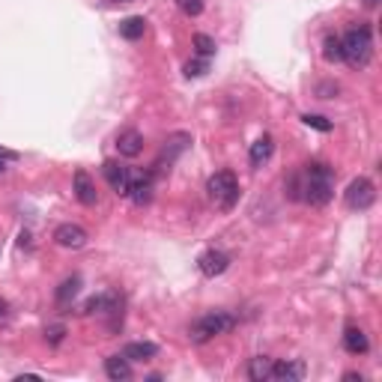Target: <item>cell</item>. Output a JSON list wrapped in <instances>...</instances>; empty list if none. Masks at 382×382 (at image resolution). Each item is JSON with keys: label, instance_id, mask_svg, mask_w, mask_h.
<instances>
[{"label": "cell", "instance_id": "27", "mask_svg": "<svg viewBox=\"0 0 382 382\" xmlns=\"http://www.w3.org/2000/svg\"><path fill=\"white\" fill-rule=\"evenodd\" d=\"M6 317H9V305L0 299V323H6Z\"/></svg>", "mask_w": 382, "mask_h": 382}, {"label": "cell", "instance_id": "3", "mask_svg": "<svg viewBox=\"0 0 382 382\" xmlns=\"http://www.w3.org/2000/svg\"><path fill=\"white\" fill-rule=\"evenodd\" d=\"M230 329H236V317L227 311H212V313H203L200 320L191 323V340L195 344H207V340L218 337V335H227Z\"/></svg>", "mask_w": 382, "mask_h": 382}, {"label": "cell", "instance_id": "5", "mask_svg": "<svg viewBox=\"0 0 382 382\" xmlns=\"http://www.w3.org/2000/svg\"><path fill=\"white\" fill-rule=\"evenodd\" d=\"M344 200H347L349 209H359V212H361V209H371L374 200H376V188H374V183L367 180V176H359V180L349 183Z\"/></svg>", "mask_w": 382, "mask_h": 382}, {"label": "cell", "instance_id": "15", "mask_svg": "<svg viewBox=\"0 0 382 382\" xmlns=\"http://www.w3.org/2000/svg\"><path fill=\"white\" fill-rule=\"evenodd\" d=\"M156 352H158L156 344H149V340H134V344L122 349V356L129 361H149V359H156Z\"/></svg>", "mask_w": 382, "mask_h": 382}, {"label": "cell", "instance_id": "19", "mask_svg": "<svg viewBox=\"0 0 382 382\" xmlns=\"http://www.w3.org/2000/svg\"><path fill=\"white\" fill-rule=\"evenodd\" d=\"M78 290H81V278L78 275H72V278H66L60 286H57V302L60 305H66V302H72V299L78 296Z\"/></svg>", "mask_w": 382, "mask_h": 382}, {"label": "cell", "instance_id": "1", "mask_svg": "<svg viewBox=\"0 0 382 382\" xmlns=\"http://www.w3.org/2000/svg\"><path fill=\"white\" fill-rule=\"evenodd\" d=\"M302 191V200H308L311 207H325L332 197H335V170L329 165H323V161H311L305 168V180L299 185Z\"/></svg>", "mask_w": 382, "mask_h": 382}, {"label": "cell", "instance_id": "14", "mask_svg": "<svg viewBox=\"0 0 382 382\" xmlns=\"http://www.w3.org/2000/svg\"><path fill=\"white\" fill-rule=\"evenodd\" d=\"M105 374L114 382H126V379H132V364L126 356H111V359H105Z\"/></svg>", "mask_w": 382, "mask_h": 382}, {"label": "cell", "instance_id": "12", "mask_svg": "<svg viewBox=\"0 0 382 382\" xmlns=\"http://www.w3.org/2000/svg\"><path fill=\"white\" fill-rule=\"evenodd\" d=\"M305 376L302 361H272V379L278 382H299Z\"/></svg>", "mask_w": 382, "mask_h": 382}, {"label": "cell", "instance_id": "16", "mask_svg": "<svg viewBox=\"0 0 382 382\" xmlns=\"http://www.w3.org/2000/svg\"><path fill=\"white\" fill-rule=\"evenodd\" d=\"M129 197L138 203V207L149 203V197H153V180H149V176H138V180H132L129 183Z\"/></svg>", "mask_w": 382, "mask_h": 382}, {"label": "cell", "instance_id": "21", "mask_svg": "<svg viewBox=\"0 0 382 382\" xmlns=\"http://www.w3.org/2000/svg\"><path fill=\"white\" fill-rule=\"evenodd\" d=\"M195 48H197L200 57H212L215 54V39L207 36V33H195Z\"/></svg>", "mask_w": 382, "mask_h": 382}, {"label": "cell", "instance_id": "17", "mask_svg": "<svg viewBox=\"0 0 382 382\" xmlns=\"http://www.w3.org/2000/svg\"><path fill=\"white\" fill-rule=\"evenodd\" d=\"M146 33V21L141 16H132L126 21H120V36L129 39V42H138V39Z\"/></svg>", "mask_w": 382, "mask_h": 382}, {"label": "cell", "instance_id": "8", "mask_svg": "<svg viewBox=\"0 0 382 382\" xmlns=\"http://www.w3.org/2000/svg\"><path fill=\"white\" fill-rule=\"evenodd\" d=\"M230 266V257L224 251H207V254H200V260H197V269L203 272L207 278H218V275H224Z\"/></svg>", "mask_w": 382, "mask_h": 382}, {"label": "cell", "instance_id": "20", "mask_svg": "<svg viewBox=\"0 0 382 382\" xmlns=\"http://www.w3.org/2000/svg\"><path fill=\"white\" fill-rule=\"evenodd\" d=\"M323 54H325V60H344V51H340V36H325Z\"/></svg>", "mask_w": 382, "mask_h": 382}, {"label": "cell", "instance_id": "29", "mask_svg": "<svg viewBox=\"0 0 382 382\" xmlns=\"http://www.w3.org/2000/svg\"><path fill=\"white\" fill-rule=\"evenodd\" d=\"M114 4H132V0H114Z\"/></svg>", "mask_w": 382, "mask_h": 382}, {"label": "cell", "instance_id": "13", "mask_svg": "<svg viewBox=\"0 0 382 382\" xmlns=\"http://www.w3.org/2000/svg\"><path fill=\"white\" fill-rule=\"evenodd\" d=\"M272 149H275V141H272V134H263V138H257V141L251 144V153H248L251 168H263L266 161L272 158Z\"/></svg>", "mask_w": 382, "mask_h": 382}, {"label": "cell", "instance_id": "9", "mask_svg": "<svg viewBox=\"0 0 382 382\" xmlns=\"http://www.w3.org/2000/svg\"><path fill=\"white\" fill-rule=\"evenodd\" d=\"M72 191H75L78 203H84V207H96V200H99V191H96V183L90 180L87 170H78V173H75Z\"/></svg>", "mask_w": 382, "mask_h": 382}, {"label": "cell", "instance_id": "18", "mask_svg": "<svg viewBox=\"0 0 382 382\" xmlns=\"http://www.w3.org/2000/svg\"><path fill=\"white\" fill-rule=\"evenodd\" d=\"M248 376H251L254 382H266V379H272V359H266V356L251 359V364H248Z\"/></svg>", "mask_w": 382, "mask_h": 382}, {"label": "cell", "instance_id": "22", "mask_svg": "<svg viewBox=\"0 0 382 382\" xmlns=\"http://www.w3.org/2000/svg\"><path fill=\"white\" fill-rule=\"evenodd\" d=\"M207 72H209L207 57H203V60H188V63H185V75H188V78H200V75H207Z\"/></svg>", "mask_w": 382, "mask_h": 382}, {"label": "cell", "instance_id": "26", "mask_svg": "<svg viewBox=\"0 0 382 382\" xmlns=\"http://www.w3.org/2000/svg\"><path fill=\"white\" fill-rule=\"evenodd\" d=\"M12 158H18L16 153H9V149H0V173L6 170V161H12Z\"/></svg>", "mask_w": 382, "mask_h": 382}, {"label": "cell", "instance_id": "24", "mask_svg": "<svg viewBox=\"0 0 382 382\" xmlns=\"http://www.w3.org/2000/svg\"><path fill=\"white\" fill-rule=\"evenodd\" d=\"M63 337H66V325H48V329H45V340H48V344L51 347H57V344H63Z\"/></svg>", "mask_w": 382, "mask_h": 382}, {"label": "cell", "instance_id": "6", "mask_svg": "<svg viewBox=\"0 0 382 382\" xmlns=\"http://www.w3.org/2000/svg\"><path fill=\"white\" fill-rule=\"evenodd\" d=\"M54 242H57L60 248H84L87 230L81 224H60L57 230H54Z\"/></svg>", "mask_w": 382, "mask_h": 382}, {"label": "cell", "instance_id": "4", "mask_svg": "<svg viewBox=\"0 0 382 382\" xmlns=\"http://www.w3.org/2000/svg\"><path fill=\"white\" fill-rule=\"evenodd\" d=\"M207 191H209V197H212L215 207H221V209H230L239 200V183H236V176L230 170L212 173L209 183H207Z\"/></svg>", "mask_w": 382, "mask_h": 382}, {"label": "cell", "instance_id": "25", "mask_svg": "<svg viewBox=\"0 0 382 382\" xmlns=\"http://www.w3.org/2000/svg\"><path fill=\"white\" fill-rule=\"evenodd\" d=\"M176 4H180V9L185 12L188 18H197L203 12V0H176Z\"/></svg>", "mask_w": 382, "mask_h": 382}, {"label": "cell", "instance_id": "28", "mask_svg": "<svg viewBox=\"0 0 382 382\" xmlns=\"http://www.w3.org/2000/svg\"><path fill=\"white\" fill-rule=\"evenodd\" d=\"M364 4H367V6H376V0H364Z\"/></svg>", "mask_w": 382, "mask_h": 382}, {"label": "cell", "instance_id": "23", "mask_svg": "<svg viewBox=\"0 0 382 382\" xmlns=\"http://www.w3.org/2000/svg\"><path fill=\"white\" fill-rule=\"evenodd\" d=\"M302 120H305V126L317 129V132H332V122L325 120V117H317V114H305Z\"/></svg>", "mask_w": 382, "mask_h": 382}, {"label": "cell", "instance_id": "2", "mask_svg": "<svg viewBox=\"0 0 382 382\" xmlns=\"http://www.w3.org/2000/svg\"><path fill=\"white\" fill-rule=\"evenodd\" d=\"M340 51H344V60L352 66V69H361V66L371 63V54H374V33L367 24L359 27H349L347 36L340 39Z\"/></svg>", "mask_w": 382, "mask_h": 382}, {"label": "cell", "instance_id": "7", "mask_svg": "<svg viewBox=\"0 0 382 382\" xmlns=\"http://www.w3.org/2000/svg\"><path fill=\"white\" fill-rule=\"evenodd\" d=\"M102 173H105L108 185H111L117 195H129V183H132L129 168H122L120 161H105V165H102Z\"/></svg>", "mask_w": 382, "mask_h": 382}, {"label": "cell", "instance_id": "10", "mask_svg": "<svg viewBox=\"0 0 382 382\" xmlns=\"http://www.w3.org/2000/svg\"><path fill=\"white\" fill-rule=\"evenodd\" d=\"M117 149H120V156H126V158L141 156V149H144V134L134 132V129L120 132V134H117Z\"/></svg>", "mask_w": 382, "mask_h": 382}, {"label": "cell", "instance_id": "11", "mask_svg": "<svg viewBox=\"0 0 382 382\" xmlns=\"http://www.w3.org/2000/svg\"><path fill=\"white\" fill-rule=\"evenodd\" d=\"M344 349L349 352V356H364V352L371 349V340H367V335L359 329V325H347V332H344Z\"/></svg>", "mask_w": 382, "mask_h": 382}]
</instances>
